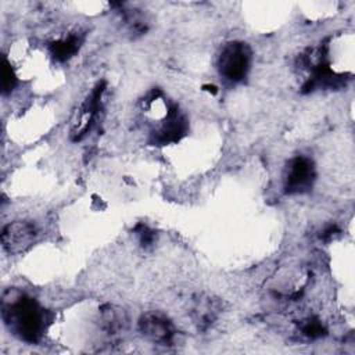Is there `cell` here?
<instances>
[{
    "mask_svg": "<svg viewBox=\"0 0 355 355\" xmlns=\"http://www.w3.org/2000/svg\"><path fill=\"white\" fill-rule=\"evenodd\" d=\"M218 308L215 306L214 301L208 297H200L196 300V304L193 306V319L194 323L198 326V329L208 327L216 318Z\"/></svg>",
    "mask_w": 355,
    "mask_h": 355,
    "instance_id": "6",
    "label": "cell"
},
{
    "mask_svg": "<svg viewBox=\"0 0 355 355\" xmlns=\"http://www.w3.org/2000/svg\"><path fill=\"white\" fill-rule=\"evenodd\" d=\"M315 178L312 162L305 157H297L290 161L286 169V190L288 193H304L311 189Z\"/></svg>",
    "mask_w": 355,
    "mask_h": 355,
    "instance_id": "3",
    "label": "cell"
},
{
    "mask_svg": "<svg viewBox=\"0 0 355 355\" xmlns=\"http://www.w3.org/2000/svg\"><path fill=\"white\" fill-rule=\"evenodd\" d=\"M137 233L143 245H151V243L154 241V233L151 230H148L146 226H140V230Z\"/></svg>",
    "mask_w": 355,
    "mask_h": 355,
    "instance_id": "11",
    "label": "cell"
},
{
    "mask_svg": "<svg viewBox=\"0 0 355 355\" xmlns=\"http://www.w3.org/2000/svg\"><path fill=\"white\" fill-rule=\"evenodd\" d=\"M220 73L230 80H240L250 68V50L244 43L233 42L225 46L219 58Z\"/></svg>",
    "mask_w": 355,
    "mask_h": 355,
    "instance_id": "2",
    "label": "cell"
},
{
    "mask_svg": "<svg viewBox=\"0 0 355 355\" xmlns=\"http://www.w3.org/2000/svg\"><path fill=\"white\" fill-rule=\"evenodd\" d=\"M15 85V76L14 72L11 69V67L8 65L7 61H4L3 64V69H1V86H3V92H11L12 87Z\"/></svg>",
    "mask_w": 355,
    "mask_h": 355,
    "instance_id": "10",
    "label": "cell"
},
{
    "mask_svg": "<svg viewBox=\"0 0 355 355\" xmlns=\"http://www.w3.org/2000/svg\"><path fill=\"white\" fill-rule=\"evenodd\" d=\"M125 315L123 312H121L119 309H115L114 306H105L103 311H101V323H103V327L114 334L116 331H119L123 324H125Z\"/></svg>",
    "mask_w": 355,
    "mask_h": 355,
    "instance_id": "8",
    "label": "cell"
},
{
    "mask_svg": "<svg viewBox=\"0 0 355 355\" xmlns=\"http://www.w3.org/2000/svg\"><path fill=\"white\" fill-rule=\"evenodd\" d=\"M80 39L76 35H71L62 40H58L51 44V54L58 61H65L72 57L79 49Z\"/></svg>",
    "mask_w": 355,
    "mask_h": 355,
    "instance_id": "7",
    "label": "cell"
},
{
    "mask_svg": "<svg viewBox=\"0 0 355 355\" xmlns=\"http://www.w3.org/2000/svg\"><path fill=\"white\" fill-rule=\"evenodd\" d=\"M3 319L22 340L35 343L44 329V312L29 297L18 291H7L3 297Z\"/></svg>",
    "mask_w": 355,
    "mask_h": 355,
    "instance_id": "1",
    "label": "cell"
},
{
    "mask_svg": "<svg viewBox=\"0 0 355 355\" xmlns=\"http://www.w3.org/2000/svg\"><path fill=\"white\" fill-rule=\"evenodd\" d=\"M140 330L147 338L162 344L169 343L175 336L172 323L164 315L155 312L147 313L141 318Z\"/></svg>",
    "mask_w": 355,
    "mask_h": 355,
    "instance_id": "5",
    "label": "cell"
},
{
    "mask_svg": "<svg viewBox=\"0 0 355 355\" xmlns=\"http://www.w3.org/2000/svg\"><path fill=\"white\" fill-rule=\"evenodd\" d=\"M36 234L35 226L28 222H14L4 227L1 239L3 245L10 252H19L25 250Z\"/></svg>",
    "mask_w": 355,
    "mask_h": 355,
    "instance_id": "4",
    "label": "cell"
},
{
    "mask_svg": "<svg viewBox=\"0 0 355 355\" xmlns=\"http://www.w3.org/2000/svg\"><path fill=\"white\" fill-rule=\"evenodd\" d=\"M301 331L309 338H318L324 334V327L316 319H306V320H302L301 323Z\"/></svg>",
    "mask_w": 355,
    "mask_h": 355,
    "instance_id": "9",
    "label": "cell"
}]
</instances>
